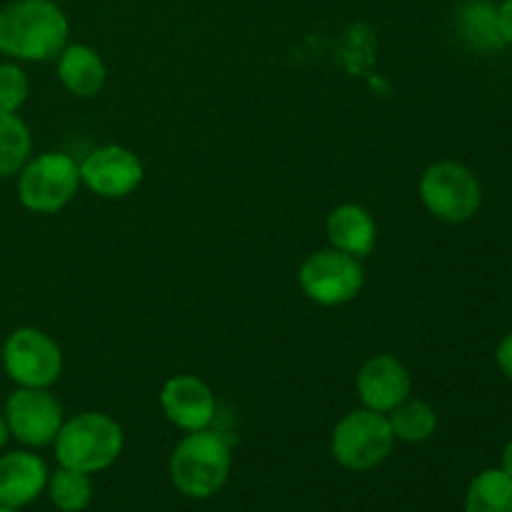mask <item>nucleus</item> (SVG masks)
Returning <instances> with one entry per match:
<instances>
[{
  "label": "nucleus",
  "instance_id": "f257e3e1",
  "mask_svg": "<svg viewBox=\"0 0 512 512\" xmlns=\"http://www.w3.org/2000/svg\"><path fill=\"white\" fill-rule=\"evenodd\" d=\"M68 15L53 0H13L0 10V53L45 63L68 45Z\"/></svg>",
  "mask_w": 512,
  "mask_h": 512
},
{
  "label": "nucleus",
  "instance_id": "f03ea898",
  "mask_svg": "<svg viewBox=\"0 0 512 512\" xmlns=\"http://www.w3.org/2000/svg\"><path fill=\"white\" fill-rule=\"evenodd\" d=\"M230 445L213 430L188 433L170 455V480L185 498L205 500L228 483Z\"/></svg>",
  "mask_w": 512,
  "mask_h": 512
},
{
  "label": "nucleus",
  "instance_id": "7ed1b4c3",
  "mask_svg": "<svg viewBox=\"0 0 512 512\" xmlns=\"http://www.w3.org/2000/svg\"><path fill=\"white\" fill-rule=\"evenodd\" d=\"M123 428L105 413H80L63 423L55 438V458L60 468L80 473L108 470L123 453Z\"/></svg>",
  "mask_w": 512,
  "mask_h": 512
},
{
  "label": "nucleus",
  "instance_id": "20e7f679",
  "mask_svg": "<svg viewBox=\"0 0 512 512\" xmlns=\"http://www.w3.org/2000/svg\"><path fill=\"white\" fill-rule=\"evenodd\" d=\"M395 435L385 413H375L370 408L353 410L343 415L335 425L330 450L333 458L353 473L373 470L393 453Z\"/></svg>",
  "mask_w": 512,
  "mask_h": 512
},
{
  "label": "nucleus",
  "instance_id": "39448f33",
  "mask_svg": "<svg viewBox=\"0 0 512 512\" xmlns=\"http://www.w3.org/2000/svg\"><path fill=\"white\" fill-rule=\"evenodd\" d=\"M80 168L68 153H43L18 173V198L30 213H60L78 195Z\"/></svg>",
  "mask_w": 512,
  "mask_h": 512
},
{
  "label": "nucleus",
  "instance_id": "423d86ee",
  "mask_svg": "<svg viewBox=\"0 0 512 512\" xmlns=\"http://www.w3.org/2000/svg\"><path fill=\"white\" fill-rule=\"evenodd\" d=\"M420 200L430 215L445 223H465L478 213L483 188L473 170L455 160H440L420 178Z\"/></svg>",
  "mask_w": 512,
  "mask_h": 512
},
{
  "label": "nucleus",
  "instance_id": "0eeeda50",
  "mask_svg": "<svg viewBox=\"0 0 512 512\" xmlns=\"http://www.w3.org/2000/svg\"><path fill=\"white\" fill-rule=\"evenodd\" d=\"M300 288L313 303L338 308L360 295L365 285V268L360 258L343 250H318L300 265Z\"/></svg>",
  "mask_w": 512,
  "mask_h": 512
},
{
  "label": "nucleus",
  "instance_id": "6e6552de",
  "mask_svg": "<svg viewBox=\"0 0 512 512\" xmlns=\"http://www.w3.org/2000/svg\"><path fill=\"white\" fill-rule=\"evenodd\" d=\"M3 368L18 388H50L63 373V353L43 330L18 328L3 345Z\"/></svg>",
  "mask_w": 512,
  "mask_h": 512
},
{
  "label": "nucleus",
  "instance_id": "1a4fd4ad",
  "mask_svg": "<svg viewBox=\"0 0 512 512\" xmlns=\"http://www.w3.org/2000/svg\"><path fill=\"white\" fill-rule=\"evenodd\" d=\"M5 423L10 435L28 448L53 445L63 428V405L48 388H18L5 403Z\"/></svg>",
  "mask_w": 512,
  "mask_h": 512
},
{
  "label": "nucleus",
  "instance_id": "9d476101",
  "mask_svg": "<svg viewBox=\"0 0 512 512\" xmlns=\"http://www.w3.org/2000/svg\"><path fill=\"white\" fill-rule=\"evenodd\" d=\"M80 168V183L105 200L128 198L143 183V163L133 150L123 145H103L85 155Z\"/></svg>",
  "mask_w": 512,
  "mask_h": 512
},
{
  "label": "nucleus",
  "instance_id": "9b49d317",
  "mask_svg": "<svg viewBox=\"0 0 512 512\" xmlns=\"http://www.w3.org/2000/svg\"><path fill=\"white\" fill-rule=\"evenodd\" d=\"M160 408L175 428L185 433L208 430L215 418V395L195 375H175L160 390Z\"/></svg>",
  "mask_w": 512,
  "mask_h": 512
},
{
  "label": "nucleus",
  "instance_id": "f8f14e48",
  "mask_svg": "<svg viewBox=\"0 0 512 512\" xmlns=\"http://www.w3.org/2000/svg\"><path fill=\"white\" fill-rule=\"evenodd\" d=\"M355 390H358L363 408L388 415L390 410L410 398L413 380H410L408 368L395 355L383 353L370 358L360 368L358 378H355Z\"/></svg>",
  "mask_w": 512,
  "mask_h": 512
},
{
  "label": "nucleus",
  "instance_id": "ddd939ff",
  "mask_svg": "<svg viewBox=\"0 0 512 512\" xmlns=\"http://www.w3.org/2000/svg\"><path fill=\"white\" fill-rule=\"evenodd\" d=\"M48 465L30 450H13L0 455V505L25 508L35 503L48 488Z\"/></svg>",
  "mask_w": 512,
  "mask_h": 512
},
{
  "label": "nucleus",
  "instance_id": "4468645a",
  "mask_svg": "<svg viewBox=\"0 0 512 512\" xmlns=\"http://www.w3.org/2000/svg\"><path fill=\"white\" fill-rule=\"evenodd\" d=\"M328 240L330 248L343 250V253L355 255V258H365L373 253L375 240H378V225H375L373 215L363 208V205L345 203L335 208L328 215Z\"/></svg>",
  "mask_w": 512,
  "mask_h": 512
},
{
  "label": "nucleus",
  "instance_id": "2eb2a0df",
  "mask_svg": "<svg viewBox=\"0 0 512 512\" xmlns=\"http://www.w3.org/2000/svg\"><path fill=\"white\" fill-rule=\"evenodd\" d=\"M58 78L75 98H95L108 80V68L90 45H65L58 55Z\"/></svg>",
  "mask_w": 512,
  "mask_h": 512
},
{
  "label": "nucleus",
  "instance_id": "dca6fc26",
  "mask_svg": "<svg viewBox=\"0 0 512 512\" xmlns=\"http://www.w3.org/2000/svg\"><path fill=\"white\" fill-rule=\"evenodd\" d=\"M458 33L478 53L505 48L498 30V5L493 0H468L458 10Z\"/></svg>",
  "mask_w": 512,
  "mask_h": 512
},
{
  "label": "nucleus",
  "instance_id": "f3484780",
  "mask_svg": "<svg viewBox=\"0 0 512 512\" xmlns=\"http://www.w3.org/2000/svg\"><path fill=\"white\" fill-rule=\"evenodd\" d=\"M465 512H512V478L503 468L475 475L465 493Z\"/></svg>",
  "mask_w": 512,
  "mask_h": 512
},
{
  "label": "nucleus",
  "instance_id": "a211bd4d",
  "mask_svg": "<svg viewBox=\"0 0 512 512\" xmlns=\"http://www.w3.org/2000/svg\"><path fill=\"white\" fill-rule=\"evenodd\" d=\"M33 138L18 113H3L0 110V180L13 178L23 170L30 160Z\"/></svg>",
  "mask_w": 512,
  "mask_h": 512
},
{
  "label": "nucleus",
  "instance_id": "6ab92c4d",
  "mask_svg": "<svg viewBox=\"0 0 512 512\" xmlns=\"http://www.w3.org/2000/svg\"><path fill=\"white\" fill-rule=\"evenodd\" d=\"M388 420L395 440H403V443H425L428 438H433L435 428H438V413L433 410V405L413 398L403 400L398 408L390 410Z\"/></svg>",
  "mask_w": 512,
  "mask_h": 512
},
{
  "label": "nucleus",
  "instance_id": "aec40b11",
  "mask_svg": "<svg viewBox=\"0 0 512 512\" xmlns=\"http://www.w3.org/2000/svg\"><path fill=\"white\" fill-rule=\"evenodd\" d=\"M48 495L60 512H83L93 500V483L88 473L60 468L48 478Z\"/></svg>",
  "mask_w": 512,
  "mask_h": 512
},
{
  "label": "nucleus",
  "instance_id": "412c9836",
  "mask_svg": "<svg viewBox=\"0 0 512 512\" xmlns=\"http://www.w3.org/2000/svg\"><path fill=\"white\" fill-rule=\"evenodd\" d=\"M30 95L28 75L15 63H0V110L18 113Z\"/></svg>",
  "mask_w": 512,
  "mask_h": 512
},
{
  "label": "nucleus",
  "instance_id": "4be33fe9",
  "mask_svg": "<svg viewBox=\"0 0 512 512\" xmlns=\"http://www.w3.org/2000/svg\"><path fill=\"white\" fill-rule=\"evenodd\" d=\"M498 30L505 45H512V0H503L498 5Z\"/></svg>",
  "mask_w": 512,
  "mask_h": 512
},
{
  "label": "nucleus",
  "instance_id": "5701e85b",
  "mask_svg": "<svg viewBox=\"0 0 512 512\" xmlns=\"http://www.w3.org/2000/svg\"><path fill=\"white\" fill-rule=\"evenodd\" d=\"M495 360H498V365H500V370L505 373V378L512 380V333L505 335V338L500 340Z\"/></svg>",
  "mask_w": 512,
  "mask_h": 512
},
{
  "label": "nucleus",
  "instance_id": "b1692460",
  "mask_svg": "<svg viewBox=\"0 0 512 512\" xmlns=\"http://www.w3.org/2000/svg\"><path fill=\"white\" fill-rule=\"evenodd\" d=\"M503 470L512 478V440L505 445V450H503Z\"/></svg>",
  "mask_w": 512,
  "mask_h": 512
},
{
  "label": "nucleus",
  "instance_id": "393cba45",
  "mask_svg": "<svg viewBox=\"0 0 512 512\" xmlns=\"http://www.w3.org/2000/svg\"><path fill=\"white\" fill-rule=\"evenodd\" d=\"M8 440H10V428L8 423H5V415H0V450L8 445Z\"/></svg>",
  "mask_w": 512,
  "mask_h": 512
},
{
  "label": "nucleus",
  "instance_id": "a878e982",
  "mask_svg": "<svg viewBox=\"0 0 512 512\" xmlns=\"http://www.w3.org/2000/svg\"><path fill=\"white\" fill-rule=\"evenodd\" d=\"M0 512H20V510H15V508H5V505H0Z\"/></svg>",
  "mask_w": 512,
  "mask_h": 512
}]
</instances>
